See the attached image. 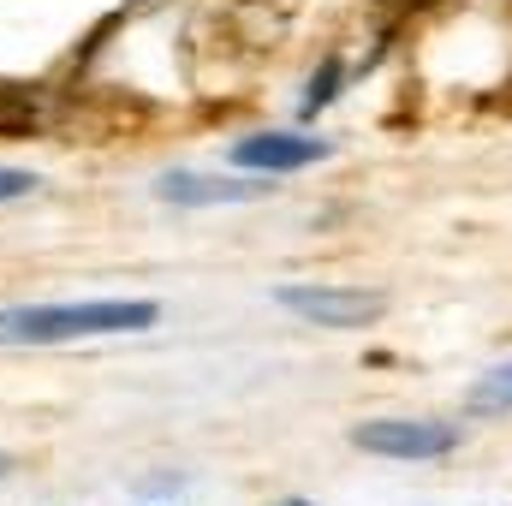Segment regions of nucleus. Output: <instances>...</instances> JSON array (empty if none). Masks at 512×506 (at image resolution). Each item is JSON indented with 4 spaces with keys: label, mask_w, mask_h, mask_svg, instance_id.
I'll return each instance as SVG.
<instances>
[{
    "label": "nucleus",
    "mask_w": 512,
    "mask_h": 506,
    "mask_svg": "<svg viewBox=\"0 0 512 506\" xmlns=\"http://www.w3.org/2000/svg\"><path fill=\"white\" fill-rule=\"evenodd\" d=\"M328 155H334L328 137H298V131H262V137L233 143V167H251V173H298V167H316Z\"/></svg>",
    "instance_id": "4"
},
{
    "label": "nucleus",
    "mask_w": 512,
    "mask_h": 506,
    "mask_svg": "<svg viewBox=\"0 0 512 506\" xmlns=\"http://www.w3.org/2000/svg\"><path fill=\"white\" fill-rule=\"evenodd\" d=\"M36 191V173H18V167H0V203L12 197H30Z\"/></svg>",
    "instance_id": "7"
},
{
    "label": "nucleus",
    "mask_w": 512,
    "mask_h": 506,
    "mask_svg": "<svg viewBox=\"0 0 512 506\" xmlns=\"http://www.w3.org/2000/svg\"><path fill=\"white\" fill-rule=\"evenodd\" d=\"M352 447L376 459H447L459 447V423H429V417H376L352 429Z\"/></svg>",
    "instance_id": "2"
},
{
    "label": "nucleus",
    "mask_w": 512,
    "mask_h": 506,
    "mask_svg": "<svg viewBox=\"0 0 512 506\" xmlns=\"http://www.w3.org/2000/svg\"><path fill=\"white\" fill-rule=\"evenodd\" d=\"M0 471H6V459H0Z\"/></svg>",
    "instance_id": "9"
},
{
    "label": "nucleus",
    "mask_w": 512,
    "mask_h": 506,
    "mask_svg": "<svg viewBox=\"0 0 512 506\" xmlns=\"http://www.w3.org/2000/svg\"><path fill=\"white\" fill-rule=\"evenodd\" d=\"M167 203H185V209H209V203H251L268 185H251V179H203V173H167L155 185Z\"/></svg>",
    "instance_id": "5"
},
{
    "label": "nucleus",
    "mask_w": 512,
    "mask_h": 506,
    "mask_svg": "<svg viewBox=\"0 0 512 506\" xmlns=\"http://www.w3.org/2000/svg\"><path fill=\"white\" fill-rule=\"evenodd\" d=\"M274 304L316 322V328H370L387 310L382 292H358V286H280Z\"/></svg>",
    "instance_id": "3"
},
{
    "label": "nucleus",
    "mask_w": 512,
    "mask_h": 506,
    "mask_svg": "<svg viewBox=\"0 0 512 506\" xmlns=\"http://www.w3.org/2000/svg\"><path fill=\"white\" fill-rule=\"evenodd\" d=\"M471 405L477 411H512V364H501V370H489V376L471 387Z\"/></svg>",
    "instance_id": "6"
},
{
    "label": "nucleus",
    "mask_w": 512,
    "mask_h": 506,
    "mask_svg": "<svg viewBox=\"0 0 512 506\" xmlns=\"http://www.w3.org/2000/svg\"><path fill=\"white\" fill-rule=\"evenodd\" d=\"M334 78H340V66H322V78H316V84H310V96H304V108H310V114L334 96Z\"/></svg>",
    "instance_id": "8"
},
{
    "label": "nucleus",
    "mask_w": 512,
    "mask_h": 506,
    "mask_svg": "<svg viewBox=\"0 0 512 506\" xmlns=\"http://www.w3.org/2000/svg\"><path fill=\"white\" fill-rule=\"evenodd\" d=\"M161 322L155 298H78V304H18L0 310V346H66L102 334H143Z\"/></svg>",
    "instance_id": "1"
}]
</instances>
